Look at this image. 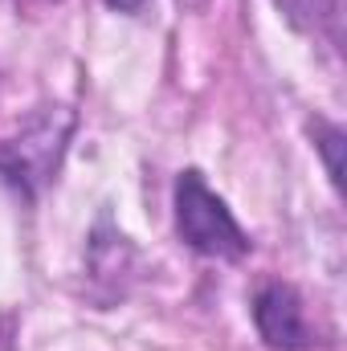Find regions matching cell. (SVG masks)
Segmentation results:
<instances>
[{
  "label": "cell",
  "instance_id": "6da1fadb",
  "mask_svg": "<svg viewBox=\"0 0 347 351\" xmlns=\"http://www.w3.org/2000/svg\"><path fill=\"white\" fill-rule=\"evenodd\" d=\"M70 135H74V110L41 106L16 135L0 139V180L29 200L41 196V188L53 184V176L66 160Z\"/></svg>",
  "mask_w": 347,
  "mask_h": 351
},
{
  "label": "cell",
  "instance_id": "7a4b0ae2",
  "mask_svg": "<svg viewBox=\"0 0 347 351\" xmlns=\"http://www.w3.org/2000/svg\"><path fill=\"white\" fill-rule=\"evenodd\" d=\"M176 229L188 250L204 258H225L237 262L250 254V233L237 225L233 208L204 184L200 172H180L176 180Z\"/></svg>",
  "mask_w": 347,
  "mask_h": 351
},
{
  "label": "cell",
  "instance_id": "3957f363",
  "mask_svg": "<svg viewBox=\"0 0 347 351\" xmlns=\"http://www.w3.org/2000/svg\"><path fill=\"white\" fill-rule=\"evenodd\" d=\"M254 323H258L261 339L278 351H307L315 343L307 306H302L298 290L286 282H270L254 294Z\"/></svg>",
  "mask_w": 347,
  "mask_h": 351
},
{
  "label": "cell",
  "instance_id": "277c9868",
  "mask_svg": "<svg viewBox=\"0 0 347 351\" xmlns=\"http://www.w3.org/2000/svg\"><path fill=\"white\" fill-rule=\"evenodd\" d=\"M274 4L302 33L323 37V33H335L339 29V0H274Z\"/></svg>",
  "mask_w": 347,
  "mask_h": 351
},
{
  "label": "cell",
  "instance_id": "5b68a950",
  "mask_svg": "<svg viewBox=\"0 0 347 351\" xmlns=\"http://www.w3.org/2000/svg\"><path fill=\"white\" fill-rule=\"evenodd\" d=\"M315 147L323 152V160H327V176H331V184L339 188V184H344V164H339L344 131H339V127H331V123H315Z\"/></svg>",
  "mask_w": 347,
  "mask_h": 351
},
{
  "label": "cell",
  "instance_id": "8992f818",
  "mask_svg": "<svg viewBox=\"0 0 347 351\" xmlns=\"http://www.w3.org/2000/svg\"><path fill=\"white\" fill-rule=\"evenodd\" d=\"M106 4H110L115 12H139V8H143L147 0H106Z\"/></svg>",
  "mask_w": 347,
  "mask_h": 351
}]
</instances>
